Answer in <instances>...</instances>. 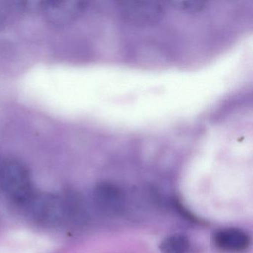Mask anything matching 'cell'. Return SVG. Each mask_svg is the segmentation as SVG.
Masks as SVG:
<instances>
[{
    "label": "cell",
    "instance_id": "cell-1",
    "mask_svg": "<svg viewBox=\"0 0 253 253\" xmlns=\"http://www.w3.org/2000/svg\"><path fill=\"white\" fill-rule=\"evenodd\" d=\"M0 191L18 204H27L33 196L30 174L23 164L12 159H0Z\"/></svg>",
    "mask_w": 253,
    "mask_h": 253
},
{
    "label": "cell",
    "instance_id": "cell-2",
    "mask_svg": "<svg viewBox=\"0 0 253 253\" xmlns=\"http://www.w3.org/2000/svg\"><path fill=\"white\" fill-rule=\"evenodd\" d=\"M27 204L32 217L42 226L57 227L67 217L64 200L54 194L34 195Z\"/></svg>",
    "mask_w": 253,
    "mask_h": 253
},
{
    "label": "cell",
    "instance_id": "cell-3",
    "mask_svg": "<svg viewBox=\"0 0 253 253\" xmlns=\"http://www.w3.org/2000/svg\"><path fill=\"white\" fill-rule=\"evenodd\" d=\"M118 3L123 20L133 26L157 24L166 14L165 4L159 1H121Z\"/></svg>",
    "mask_w": 253,
    "mask_h": 253
},
{
    "label": "cell",
    "instance_id": "cell-4",
    "mask_svg": "<svg viewBox=\"0 0 253 253\" xmlns=\"http://www.w3.org/2000/svg\"><path fill=\"white\" fill-rule=\"evenodd\" d=\"M86 5V2L80 0H48L38 2V10L48 23L61 27L79 18Z\"/></svg>",
    "mask_w": 253,
    "mask_h": 253
},
{
    "label": "cell",
    "instance_id": "cell-5",
    "mask_svg": "<svg viewBox=\"0 0 253 253\" xmlns=\"http://www.w3.org/2000/svg\"><path fill=\"white\" fill-rule=\"evenodd\" d=\"M213 241L217 248L232 253L244 251L250 243L249 235L244 231L236 228L219 230L214 234Z\"/></svg>",
    "mask_w": 253,
    "mask_h": 253
},
{
    "label": "cell",
    "instance_id": "cell-6",
    "mask_svg": "<svg viewBox=\"0 0 253 253\" xmlns=\"http://www.w3.org/2000/svg\"><path fill=\"white\" fill-rule=\"evenodd\" d=\"M189 240L187 237L180 234H174L164 238L159 245L162 253H186L189 250Z\"/></svg>",
    "mask_w": 253,
    "mask_h": 253
},
{
    "label": "cell",
    "instance_id": "cell-7",
    "mask_svg": "<svg viewBox=\"0 0 253 253\" xmlns=\"http://www.w3.org/2000/svg\"><path fill=\"white\" fill-rule=\"evenodd\" d=\"M26 9H28L26 2L0 1V27L6 25L13 15Z\"/></svg>",
    "mask_w": 253,
    "mask_h": 253
},
{
    "label": "cell",
    "instance_id": "cell-8",
    "mask_svg": "<svg viewBox=\"0 0 253 253\" xmlns=\"http://www.w3.org/2000/svg\"><path fill=\"white\" fill-rule=\"evenodd\" d=\"M174 8L189 14H197L204 11L208 7V2L197 0H174L168 2Z\"/></svg>",
    "mask_w": 253,
    "mask_h": 253
},
{
    "label": "cell",
    "instance_id": "cell-9",
    "mask_svg": "<svg viewBox=\"0 0 253 253\" xmlns=\"http://www.w3.org/2000/svg\"><path fill=\"white\" fill-rule=\"evenodd\" d=\"M174 205L175 208L177 209L178 212L180 213L181 215H183V217H186L187 220L194 222V223H199L200 222V223H201V220H199L196 216L193 215L192 213L190 212L189 210H186V209L183 207V204H180L179 201H174Z\"/></svg>",
    "mask_w": 253,
    "mask_h": 253
}]
</instances>
